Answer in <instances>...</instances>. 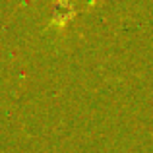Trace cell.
<instances>
[{
    "label": "cell",
    "instance_id": "obj_1",
    "mask_svg": "<svg viewBox=\"0 0 153 153\" xmlns=\"http://www.w3.org/2000/svg\"><path fill=\"white\" fill-rule=\"evenodd\" d=\"M74 16H76V8L72 6V2H68V0H58L49 25L51 27H58V29H64V25H66Z\"/></svg>",
    "mask_w": 153,
    "mask_h": 153
}]
</instances>
